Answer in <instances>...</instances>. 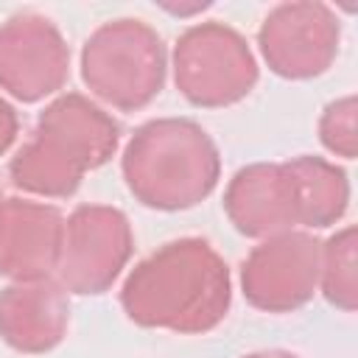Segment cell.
<instances>
[{"mask_svg": "<svg viewBox=\"0 0 358 358\" xmlns=\"http://www.w3.org/2000/svg\"><path fill=\"white\" fill-rule=\"evenodd\" d=\"M232 305L227 260L204 238H176L143 257L120 285L129 322L179 336L215 330Z\"/></svg>", "mask_w": 358, "mask_h": 358, "instance_id": "6da1fadb", "label": "cell"}, {"mask_svg": "<svg viewBox=\"0 0 358 358\" xmlns=\"http://www.w3.org/2000/svg\"><path fill=\"white\" fill-rule=\"evenodd\" d=\"M117 145V120L87 95L64 92L39 112L31 140L8 162V179L31 196L70 199L84 173L106 165Z\"/></svg>", "mask_w": 358, "mask_h": 358, "instance_id": "7a4b0ae2", "label": "cell"}, {"mask_svg": "<svg viewBox=\"0 0 358 358\" xmlns=\"http://www.w3.org/2000/svg\"><path fill=\"white\" fill-rule=\"evenodd\" d=\"M120 173L148 210L179 213L201 204L221 179L215 140L190 117H154L134 129L120 157Z\"/></svg>", "mask_w": 358, "mask_h": 358, "instance_id": "3957f363", "label": "cell"}, {"mask_svg": "<svg viewBox=\"0 0 358 358\" xmlns=\"http://www.w3.org/2000/svg\"><path fill=\"white\" fill-rule=\"evenodd\" d=\"M78 67L90 95L117 112H137L165 87L168 48L148 22L120 17L87 36Z\"/></svg>", "mask_w": 358, "mask_h": 358, "instance_id": "277c9868", "label": "cell"}, {"mask_svg": "<svg viewBox=\"0 0 358 358\" xmlns=\"http://www.w3.org/2000/svg\"><path fill=\"white\" fill-rule=\"evenodd\" d=\"M173 84L199 109H224L243 101L257 78V59L241 31L227 22L190 25L173 45Z\"/></svg>", "mask_w": 358, "mask_h": 358, "instance_id": "5b68a950", "label": "cell"}, {"mask_svg": "<svg viewBox=\"0 0 358 358\" xmlns=\"http://www.w3.org/2000/svg\"><path fill=\"white\" fill-rule=\"evenodd\" d=\"M134 252L129 215L112 204H81L64 218L53 280L76 296H98L115 285Z\"/></svg>", "mask_w": 358, "mask_h": 358, "instance_id": "8992f818", "label": "cell"}, {"mask_svg": "<svg viewBox=\"0 0 358 358\" xmlns=\"http://www.w3.org/2000/svg\"><path fill=\"white\" fill-rule=\"evenodd\" d=\"M341 20L327 3L291 0L274 6L260 28L257 48L268 70L288 81H308L327 73L338 56Z\"/></svg>", "mask_w": 358, "mask_h": 358, "instance_id": "52a82bcc", "label": "cell"}, {"mask_svg": "<svg viewBox=\"0 0 358 358\" xmlns=\"http://www.w3.org/2000/svg\"><path fill=\"white\" fill-rule=\"evenodd\" d=\"M322 241L291 229L263 238L241 266V291L246 302L266 313H291L319 291Z\"/></svg>", "mask_w": 358, "mask_h": 358, "instance_id": "ba28073f", "label": "cell"}, {"mask_svg": "<svg viewBox=\"0 0 358 358\" xmlns=\"http://www.w3.org/2000/svg\"><path fill=\"white\" fill-rule=\"evenodd\" d=\"M70 78V48L53 20L20 11L0 22V90L22 103L56 95Z\"/></svg>", "mask_w": 358, "mask_h": 358, "instance_id": "9c48e42d", "label": "cell"}, {"mask_svg": "<svg viewBox=\"0 0 358 358\" xmlns=\"http://www.w3.org/2000/svg\"><path fill=\"white\" fill-rule=\"evenodd\" d=\"M224 213L246 238H271L302 227V204L288 162H252L232 173Z\"/></svg>", "mask_w": 358, "mask_h": 358, "instance_id": "30bf717a", "label": "cell"}, {"mask_svg": "<svg viewBox=\"0 0 358 358\" xmlns=\"http://www.w3.org/2000/svg\"><path fill=\"white\" fill-rule=\"evenodd\" d=\"M64 215L53 204L6 199L0 210V277L11 282L48 280L56 274Z\"/></svg>", "mask_w": 358, "mask_h": 358, "instance_id": "8fae6325", "label": "cell"}, {"mask_svg": "<svg viewBox=\"0 0 358 358\" xmlns=\"http://www.w3.org/2000/svg\"><path fill=\"white\" fill-rule=\"evenodd\" d=\"M70 327L67 291L53 280L11 282L0 291V338L22 355L56 350Z\"/></svg>", "mask_w": 358, "mask_h": 358, "instance_id": "7c38bea8", "label": "cell"}, {"mask_svg": "<svg viewBox=\"0 0 358 358\" xmlns=\"http://www.w3.org/2000/svg\"><path fill=\"white\" fill-rule=\"evenodd\" d=\"M291 173L296 179L299 204H302V227L305 229H327L344 218L350 207V179L347 171L324 157H294L288 159Z\"/></svg>", "mask_w": 358, "mask_h": 358, "instance_id": "4fadbf2b", "label": "cell"}, {"mask_svg": "<svg viewBox=\"0 0 358 358\" xmlns=\"http://www.w3.org/2000/svg\"><path fill=\"white\" fill-rule=\"evenodd\" d=\"M358 229L352 224L333 232L327 241H322V257H319V291L322 296L344 310L352 313L358 308Z\"/></svg>", "mask_w": 358, "mask_h": 358, "instance_id": "5bb4252c", "label": "cell"}, {"mask_svg": "<svg viewBox=\"0 0 358 358\" xmlns=\"http://www.w3.org/2000/svg\"><path fill=\"white\" fill-rule=\"evenodd\" d=\"M355 115H358L355 95L336 98L322 109V115H319V140L333 157L355 159V154H358Z\"/></svg>", "mask_w": 358, "mask_h": 358, "instance_id": "9a60e30c", "label": "cell"}, {"mask_svg": "<svg viewBox=\"0 0 358 358\" xmlns=\"http://www.w3.org/2000/svg\"><path fill=\"white\" fill-rule=\"evenodd\" d=\"M17 131H20L17 112H14V106H11L6 98H0V157L14 145Z\"/></svg>", "mask_w": 358, "mask_h": 358, "instance_id": "2e32d148", "label": "cell"}, {"mask_svg": "<svg viewBox=\"0 0 358 358\" xmlns=\"http://www.w3.org/2000/svg\"><path fill=\"white\" fill-rule=\"evenodd\" d=\"M241 358H299V355L288 352V350H257V352H246Z\"/></svg>", "mask_w": 358, "mask_h": 358, "instance_id": "e0dca14e", "label": "cell"}, {"mask_svg": "<svg viewBox=\"0 0 358 358\" xmlns=\"http://www.w3.org/2000/svg\"><path fill=\"white\" fill-rule=\"evenodd\" d=\"M162 8L165 11H171V14H179V17H187V14H196V11H201V8H207V3H196V6H165L162 3Z\"/></svg>", "mask_w": 358, "mask_h": 358, "instance_id": "ac0fdd59", "label": "cell"}, {"mask_svg": "<svg viewBox=\"0 0 358 358\" xmlns=\"http://www.w3.org/2000/svg\"><path fill=\"white\" fill-rule=\"evenodd\" d=\"M3 204H6V196H3V182H0V210H3Z\"/></svg>", "mask_w": 358, "mask_h": 358, "instance_id": "d6986e66", "label": "cell"}]
</instances>
